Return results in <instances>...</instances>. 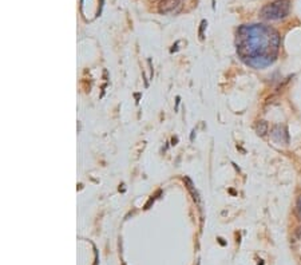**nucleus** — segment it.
Instances as JSON below:
<instances>
[{
    "mask_svg": "<svg viewBox=\"0 0 301 265\" xmlns=\"http://www.w3.org/2000/svg\"><path fill=\"white\" fill-rule=\"evenodd\" d=\"M268 129H269V126H268V124H266L265 121H258L257 124H256V132H257L258 135H265L266 132H268Z\"/></svg>",
    "mask_w": 301,
    "mask_h": 265,
    "instance_id": "obj_5",
    "label": "nucleus"
},
{
    "mask_svg": "<svg viewBox=\"0 0 301 265\" xmlns=\"http://www.w3.org/2000/svg\"><path fill=\"white\" fill-rule=\"evenodd\" d=\"M296 214L297 217L301 220V196L297 199V203H296Z\"/></svg>",
    "mask_w": 301,
    "mask_h": 265,
    "instance_id": "obj_6",
    "label": "nucleus"
},
{
    "mask_svg": "<svg viewBox=\"0 0 301 265\" xmlns=\"http://www.w3.org/2000/svg\"><path fill=\"white\" fill-rule=\"evenodd\" d=\"M237 54L245 65L265 68L279 55L280 35L265 24H245L237 30Z\"/></svg>",
    "mask_w": 301,
    "mask_h": 265,
    "instance_id": "obj_1",
    "label": "nucleus"
},
{
    "mask_svg": "<svg viewBox=\"0 0 301 265\" xmlns=\"http://www.w3.org/2000/svg\"><path fill=\"white\" fill-rule=\"evenodd\" d=\"M271 135L273 138V141H276L277 143H288V132L281 125H276V126L272 128Z\"/></svg>",
    "mask_w": 301,
    "mask_h": 265,
    "instance_id": "obj_3",
    "label": "nucleus"
},
{
    "mask_svg": "<svg viewBox=\"0 0 301 265\" xmlns=\"http://www.w3.org/2000/svg\"><path fill=\"white\" fill-rule=\"evenodd\" d=\"M179 4H181V0H162L159 4V12L169 13L174 11Z\"/></svg>",
    "mask_w": 301,
    "mask_h": 265,
    "instance_id": "obj_4",
    "label": "nucleus"
},
{
    "mask_svg": "<svg viewBox=\"0 0 301 265\" xmlns=\"http://www.w3.org/2000/svg\"><path fill=\"white\" fill-rule=\"evenodd\" d=\"M291 12V0H276L271 4H266L261 9L262 19L265 20H280L287 18Z\"/></svg>",
    "mask_w": 301,
    "mask_h": 265,
    "instance_id": "obj_2",
    "label": "nucleus"
},
{
    "mask_svg": "<svg viewBox=\"0 0 301 265\" xmlns=\"http://www.w3.org/2000/svg\"><path fill=\"white\" fill-rule=\"evenodd\" d=\"M295 234H296L297 239L301 240V226H299V228H297V229H296V233H295Z\"/></svg>",
    "mask_w": 301,
    "mask_h": 265,
    "instance_id": "obj_7",
    "label": "nucleus"
}]
</instances>
